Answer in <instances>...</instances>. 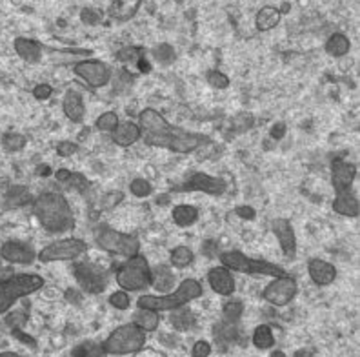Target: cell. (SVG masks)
I'll use <instances>...</instances> for the list:
<instances>
[{
	"label": "cell",
	"mask_w": 360,
	"mask_h": 357,
	"mask_svg": "<svg viewBox=\"0 0 360 357\" xmlns=\"http://www.w3.org/2000/svg\"><path fill=\"white\" fill-rule=\"evenodd\" d=\"M139 123H141L139 126H141L144 142L155 146V148H166L175 154H191L198 146L207 142L204 135L176 128V126L166 123L162 115L153 108H146L144 111H141Z\"/></svg>",
	"instance_id": "1"
},
{
	"label": "cell",
	"mask_w": 360,
	"mask_h": 357,
	"mask_svg": "<svg viewBox=\"0 0 360 357\" xmlns=\"http://www.w3.org/2000/svg\"><path fill=\"white\" fill-rule=\"evenodd\" d=\"M40 226L49 234H66L75 226V215L68 199L57 192L42 194L33 204Z\"/></svg>",
	"instance_id": "2"
},
{
	"label": "cell",
	"mask_w": 360,
	"mask_h": 357,
	"mask_svg": "<svg viewBox=\"0 0 360 357\" xmlns=\"http://www.w3.org/2000/svg\"><path fill=\"white\" fill-rule=\"evenodd\" d=\"M202 296V284L197 279H184L173 292H167L162 296H142L136 304L139 308L153 310V312H172L182 308L191 301Z\"/></svg>",
	"instance_id": "3"
},
{
	"label": "cell",
	"mask_w": 360,
	"mask_h": 357,
	"mask_svg": "<svg viewBox=\"0 0 360 357\" xmlns=\"http://www.w3.org/2000/svg\"><path fill=\"white\" fill-rule=\"evenodd\" d=\"M44 287V277L37 274H15L0 279V313H6L18 299Z\"/></svg>",
	"instance_id": "4"
},
{
	"label": "cell",
	"mask_w": 360,
	"mask_h": 357,
	"mask_svg": "<svg viewBox=\"0 0 360 357\" xmlns=\"http://www.w3.org/2000/svg\"><path fill=\"white\" fill-rule=\"evenodd\" d=\"M146 344V332L136 327L135 322H126L115 328L102 343L108 356H129L139 353Z\"/></svg>",
	"instance_id": "5"
},
{
	"label": "cell",
	"mask_w": 360,
	"mask_h": 357,
	"mask_svg": "<svg viewBox=\"0 0 360 357\" xmlns=\"http://www.w3.org/2000/svg\"><path fill=\"white\" fill-rule=\"evenodd\" d=\"M117 282L124 292H141L150 287L151 266L148 265L144 256L135 253L117 270Z\"/></svg>",
	"instance_id": "6"
},
{
	"label": "cell",
	"mask_w": 360,
	"mask_h": 357,
	"mask_svg": "<svg viewBox=\"0 0 360 357\" xmlns=\"http://www.w3.org/2000/svg\"><path fill=\"white\" fill-rule=\"evenodd\" d=\"M220 263L228 270L233 272H240V274L248 275H271V277H281L285 275L284 270L277 265L266 263V261H257L251 257L244 256L242 251L231 250V251H222L220 253Z\"/></svg>",
	"instance_id": "7"
},
{
	"label": "cell",
	"mask_w": 360,
	"mask_h": 357,
	"mask_svg": "<svg viewBox=\"0 0 360 357\" xmlns=\"http://www.w3.org/2000/svg\"><path fill=\"white\" fill-rule=\"evenodd\" d=\"M95 241H97V244L102 250L108 251V253H115V256L131 257L135 253H139V250H141L139 239H135L133 235L122 234V232H117V230L110 228V226L105 225L97 228V232H95Z\"/></svg>",
	"instance_id": "8"
},
{
	"label": "cell",
	"mask_w": 360,
	"mask_h": 357,
	"mask_svg": "<svg viewBox=\"0 0 360 357\" xmlns=\"http://www.w3.org/2000/svg\"><path fill=\"white\" fill-rule=\"evenodd\" d=\"M88 244L84 243L82 239L71 237V239H62L57 243L48 244L46 248L37 253L40 263H55V261H71L86 253Z\"/></svg>",
	"instance_id": "9"
},
{
	"label": "cell",
	"mask_w": 360,
	"mask_h": 357,
	"mask_svg": "<svg viewBox=\"0 0 360 357\" xmlns=\"http://www.w3.org/2000/svg\"><path fill=\"white\" fill-rule=\"evenodd\" d=\"M75 272V279L79 282V287L88 294H102L108 288V274L97 265L91 263H79L73 268Z\"/></svg>",
	"instance_id": "10"
},
{
	"label": "cell",
	"mask_w": 360,
	"mask_h": 357,
	"mask_svg": "<svg viewBox=\"0 0 360 357\" xmlns=\"http://www.w3.org/2000/svg\"><path fill=\"white\" fill-rule=\"evenodd\" d=\"M297 292H299L297 281L290 275H281V277L273 279L268 287L264 288L262 297L273 306H285L293 301Z\"/></svg>",
	"instance_id": "11"
},
{
	"label": "cell",
	"mask_w": 360,
	"mask_h": 357,
	"mask_svg": "<svg viewBox=\"0 0 360 357\" xmlns=\"http://www.w3.org/2000/svg\"><path fill=\"white\" fill-rule=\"evenodd\" d=\"M75 75H79L84 82H88L93 88H102L111 80V70L105 62L97 58L79 62L75 66Z\"/></svg>",
	"instance_id": "12"
},
{
	"label": "cell",
	"mask_w": 360,
	"mask_h": 357,
	"mask_svg": "<svg viewBox=\"0 0 360 357\" xmlns=\"http://www.w3.org/2000/svg\"><path fill=\"white\" fill-rule=\"evenodd\" d=\"M184 190L189 192H204L210 195H222L226 192V182L219 177L207 175V173H193L182 186Z\"/></svg>",
	"instance_id": "13"
},
{
	"label": "cell",
	"mask_w": 360,
	"mask_h": 357,
	"mask_svg": "<svg viewBox=\"0 0 360 357\" xmlns=\"http://www.w3.org/2000/svg\"><path fill=\"white\" fill-rule=\"evenodd\" d=\"M0 257L11 265H31L37 259V251L20 241H8L0 248Z\"/></svg>",
	"instance_id": "14"
},
{
	"label": "cell",
	"mask_w": 360,
	"mask_h": 357,
	"mask_svg": "<svg viewBox=\"0 0 360 357\" xmlns=\"http://www.w3.org/2000/svg\"><path fill=\"white\" fill-rule=\"evenodd\" d=\"M271 232L277 237L278 244H281L282 251L288 257H293L297 251V235L288 219H273L271 220Z\"/></svg>",
	"instance_id": "15"
},
{
	"label": "cell",
	"mask_w": 360,
	"mask_h": 357,
	"mask_svg": "<svg viewBox=\"0 0 360 357\" xmlns=\"http://www.w3.org/2000/svg\"><path fill=\"white\" fill-rule=\"evenodd\" d=\"M207 282H210L211 290L217 292L219 296H231L235 292V277H233L231 270L226 266H215L207 272Z\"/></svg>",
	"instance_id": "16"
},
{
	"label": "cell",
	"mask_w": 360,
	"mask_h": 357,
	"mask_svg": "<svg viewBox=\"0 0 360 357\" xmlns=\"http://www.w3.org/2000/svg\"><path fill=\"white\" fill-rule=\"evenodd\" d=\"M356 177V166L344 161H335L333 164V186L337 194L353 190V181Z\"/></svg>",
	"instance_id": "17"
},
{
	"label": "cell",
	"mask_w": 360,
	"mask_h": 357,
	"mask_svg": "<svg viewBox=\"0 0 360 357\" xmlns=\"http://www.w3.org/2000/svg\"><path fill=\"white\" fill-rule=\"evenodd\" d=\"M308 274L315 284L319 287H328L337 279V268L331 263L322 259H311L308 263Z\"/></svg>",
	"instance_id": "18"
},
{
	"label": "cell",
	"mask_w": 360,
	"mask_h": 357,
	"mask_svg": "<svg viewBox=\"0 0 360 357\" xmlns=\"http://www.w3.org/2000/svg\"><path fill=\"white\" fill-rule=\"evenodd\" d=\"M333 210L340 215L346 217H356L360 213V203L359 195L355 190H347L342 194H337L333 201Z\"/></svg>",
	"instance_id": "19"
},
{
	"label": "cell",
	"mask_w": 360,
	"mask_h": 357,
	"mask_svg": "<svg viewBox=\"0 0 360 357\" xmlns=\"http://www.w3.org/2000/svg\"><path fill=\"white\" fill-rule=\"evenodd\" d=\"M62 108H64V113H66V117L71 120V123H82L84 120L86 108H84V99L79 92L70 89V92L64 95Z\"/></svg>",
	"instance_id": "20"
},
{
	"label": "cell",
	"mask_w": 360,
	"mask_h": 357,
	"mask_svg": "<svg viewBox=\"0 0 360 357\" xmlns=\"http://www.w3.org/2000/svg\"><path fill=\"white\" fill-rule=\"evenodd\" d=\"M113 135V141L119 146H131L135 144L139 139L142 137L141 126L136 123H131V120H126V123H119V126L111 132Z\"/></svg>",
	"instance_id": "21"
},
{
	"label": "cell",
	"mask_w": 360,
	"mask_h": 357,
	"mask_svg": "<svg viewBox=\"0 0 360 357\" xmlns=\"http://www.w3.org/2000/svg\"><path fill=\"white\" fill-rule=\"evenodd\" d=\"M150 287H153L155 290L160 292V294L172 292L173 287H175V274L172 272V268L164 265L151 268Z\"/></svg>",
	"instance_id": "22"
},
{
	"label": "cell",
	"mask_w": 360,
	"mask_h": 357,
	"mask_svg": "<svg viewBox=\"0 0 360 357\" xmlns=\"http://www.w3.org/2000/svg\"><path fill=\"white\" fill-rule=\"evenodd\" d=\"M15 51L22 61L30 62V64H37L42 57V49L37 42L30 39H17L15 40Z\"/></svg>",
	"instance_id": "23"
},
{
	"label": "cell",
	"mask_w": 360,
	"mask_h": 357,
	"mask_svg": "<svg viewBox=\"0 0 360 357\" xmlns=\"http://www.w3.org/2000/svg\"><path fill=\"white\" fill-rule=\"evenodd\" d=\"M133 322H135L136 327L141 328V330H144L146 334H148V332L157 330L160 318H158V312H153V310L139 308L135 313H133Z\"/></svg>",
	"instance_id": "24"
},
{
	"label": "cell",
	"mask_w": 360,
	"mask_h": 357,
	"mask_svg": "<svg viewBox=\"0 0 360 357\" xmlns=\"http://www.w3.org/2000/svg\"><path fill=\"white\" fill-rule=\"evenodd\" d=\"M169 321H172V327L176 328L179 332L191 330L195 327V315L191 310L188 308H176L172 310V315H169Z\"/></svg>",
	"instance_id": "25"
},
{
	"label": "cell",
	"mask_w": 360,
	"mask_h": 357,
	"mask_svg": "<svg viewBox=\"0 0 360 357\" xmlns=\"http://www.w3.org/2000/svg\"><path fill=\"white\" fill-rule=\"evenodd\" d=\"M253 344H255L259 350H269L275 346V334H273L271 327L269 325H260L253 332V337H251Z\"/></svg>",
	"instance_id": "26"
},
{
	"label": "cell",
	"mask_w": 360,
	"mask_h": 357,
	"mask_svg": "<svg viewBox=\"0 0 360 357\" xmlns=\"http://www.w3.org/2000/svg\"><path fill=\"white\" fill-rule=\"evenodd\" d=\"M104 346L97 341H82L71 350V357H105Z\"/></svg>",
	"instance_id": "27"
},
{
	"label": "cell",
	"mask_w": 360,
	"mask_h": 357,
	"mask_svg": "<svg viewBox=\"0 0 360 357\" xmlns=\"http://www.w3.org/2000/svg\"><path fill=\"white\" fill-rule=\"evenodd\" d=\"M198 219V210L195 206H189V204H180L173 210V220L176 225L186 228V226H191L195 220Z\"/></svg>",
	"instance_id": "28"
},
{
	"label": "cell",
	"mask_w": 360,
	"mask_h": 357,
	"mask_svg": "<svg viewBox=\"0 0 360 357\" xmlns=\"http://www.w3.org/2000/svg\"><path fill=\"white\" fill-rule=\"evenodd\" d=\"M326 51L333 57H342L349 51V40L342 33H335L333 37H330L328 44H326Z\"/></svg>",
	"instance_id": "29"
},
{
	"label": "cell",
	"mask_w": 360,
	"mask_h": 357,
	"mask_svg": "<svg viewBox=\"0 0 360 357\" xmlns=\"http://www.w3.org/2000/svg\"><path fill=\"white\" fill-rule=\"evenodd\" d=\"M278 18H281V15H278L277 9L264 8L262 11L257 15V27H259L260 31L271 30L273 26H277Z\"/></svg>",
	"instance_id": "30"
},
{
	"label": "cell",
	"mask_w": 360,
	"mask_h": 357,
	"mask_svg": "<svg viewBox=\"0 0 360 357\" xmlns=\"http://www.w3.org/2000/svg\"><path fill=\"white\" fill-rule=\"evenodd\" d=\"M242 313H244V304L240 301H228V303L222 306V315H224L226 322H233L237 325L240 321Z\"/></svg>",
	"instance_id": "31"
},
{
	"label": "cell",
	"mask_w": 360,
	"mask_h": 357,
	"mask_svg": "<svg viewBox=\"0 0 360 357\" xmlns=\"http://www.w3.org/2000/svg\"><path fill=\"white\" fill-rule=\"evenodd\" d=\"M193 263V251L189 250L188 246H176L172 251V265L175 268H186Z\"/></svg>",
	"instance_id": "32"
},
{
	"label": "cell",
	"mask_w": 360,
	"mask_h": 357,
	"mask_svg": "<svg viewBox=\"0 0 360 357\" xmlns=\"http://www.w3.org/2000/svg\"><path fill=\"white\" fill-rule=\"evenodd\" d=\"M119 115L113 113V111H105V113H102L97 119V128L101 130V132L111 133L117 126H119Z\"/></svg>",
	"instance_id": "33"
},
{
	"label": "cell",
	"mask_w": 360,
	"mask_h": 357,
	"mask_svg": "<svg viewBox=\"0 0 360 357\" xmlns=\"http://www.w3.org/2000/svg\"><path fill=\"white\" fill-rule=\"evenodd\" d=\"M2 146H4L8 151H20L26 146V137L20 135V133H6L2 137Z\"/></svg>",
	"instance_id": "34"
},
{
	"label": "cell",
	"mask_w": 360,
	"mask_h": 357,
	"mask_svg": "<svg viewBox=\"0 0 360 357\" xmlns=\"http://www.w3.org/2000/svg\"><path fill=\"white\" fill-rule=\"evenodd\" d=\"M110 304H111V306H113V308H117V310L129 308V304H131V301H129L128 292L120 290V292H115V294H111Z\"/></svg>",
	"instance_id": "35"
},
{
	"label": "cell",
	"mask_w": 360,
	"mask_h": 357,
	"mask_svg": "<svg viewBox=\"0 0 360 357\" xmlns=\"http://www.w3.org/2000/svg\"><path fill=\"white\" fill-rule=\"evenodd\" d=\"M129 190L136 197H148L151 194V184L146 179H135L131 182V186H129Z\"/></svg>",
	"instance_id": "36"
},
{
	"label": "cell",
	"mask_w": 360,
	"mask_h": 357,
	"mask_svg": "<svg viewBox=\"0 0 360 357\" xmlns=\"http://www.w3.org/2000/svg\"><path fill=\"white\" fill-rule=\"evenodd\" d=\"M207 82H210L213 88L224 89L228 88L229 79L224 75V73H220V71H210V73H207Z\"/></svg>",
	"instance_id": "37"
},
{
	"label": "cell",
	"mask_w": 360,
	"mask_h": 357,
	"mask_svg": "<svg viewBox=\"0 0 360 357\" xmlns=\"http://www.w3.org/2000/svg\"><path fill=\"white\" fill-rule=\"evenodd\" d=\"M26 313L22 310H17V312H9L8 318H6V322H8V327L15 328H20L24 327V322H26Z\"/></svg>",
	"instance_id": "38"
},
{
	"label": "cell",
	"mask_w": 360,
	"mask_h": 357,
	"mask_svg": "<svg viewBox=\"0 0 360 357\" xmlns=\"http://www.w3.org/2000/svg\"><path fill=\"white\" fill-rule=\"evenodd\" d=\"M153 55L160 64H169L175 58V54H173V49L169 46H160L158 49H155Z\"/></svg>",
	"instance_id": "39"
},
{
	"label": "cell",
	"mask_w": 360,
	"mask_h": 357,
	"mask_svg": "<svg viewBox=\"0 0 360 357\" xmlns=\"http://www.w3.org/2000/svg\"><path fill=\"white\" fill-rule=\"evenodd\" d=\"M66 184L73 186V188H77L79 192H86L88 190L89 182H88V179H86L84 175H80V173H71Z\"/></svg>",
	"instance_id": "40"
},
{
	"label": "cell",
	"mask_w": 360,
	"mask_h": 357,
	"mask_svg": "<svg viewBox=\"0 0 360 357\" xmlns=\"http://www.w3.org/2000/svg\"><path fill=\"white\" fill-rule=\"evenodd\" d=\"M211 344L207 341H197L191 349V357H210Z\"/></svg>",
	"instance_id": "41"
},
{
	"label": "cell",
	"mask_w": 360,
	"mask_h": 357,
	"mask_svg": "<svg viewBox=\"0 0 360 357\" xmlns=\"http://www.w3.org/2000/svg\"><path fill=\"white\" fill-rule=\"evenodd\" d=\"M124 195L120 192H111V194H105L104 199H102V208L104 210H110V208H115L117 204L122 201Z\"/></svg>",
	"instance_id": "42"
},
{
	"label": "cell",
	"mask_w": 360,
	"mask_h": 357,
	"mask_svg": "<svg viewBox=\"0 0 360 357\" xmlns=\"http://www.w3.org/2000/svg\"><path fill=\"white\" fill-rule=\"evenodd\" d=\"M79 150L77 148V144H73V142H60V144L57 146V154L60 155V157H70V155H73L75 151Z\"/></svg>",
	"instance_id": "43"
},
{
	"label": "cell",
	"mask_w": 360,
	"mask_h": 357,
	"mask_svg": "<svg viewBox=\"0 0 360 357\" xmlns=\"http://www.w3.org/2000/svg\"><path fill=\"white\" fill-rule=\"evenodd\" d=\"M51 93H53V89L49 84H39V86L33 89V95H35L37 99H40V101H46V99H48Z\"/></svg>",
	"instance_id": "44"
},
{
	"label": "cell",
	"mask_w": 360,
	"mask_h": 357,
	"mask_svg": "<svg viewBox=\"0 0 360 357\" xmlns=\"http://www.w3.org/2000/svg\"><path fill=\"white\" fill-rule=\"evenodd\" d=\"M269 133H271L273 139H282L285 135V124L284 123L273 124L271 130H269Z\"/></svg>",
	"instance_id": "45"
},
{
	"label": "cell",
	"mask_w": 360,
	"mask_h": 357,
	"mask_svg": "<svg viewBox=\"0 0 360 357\" xmlns=\"http://www.w3.org/2000/svg\"><path fill=\"white\" fill-rule=\"evenodd\" d=\"M237 213L242 219H253V217H255V210L251 206H238Z\"/></svg>",
	"instance_id": "46"
},
{
	"label": "cell",
	"mask_w": 360,
	"mask_h": 357,
	"mask_svg": "<svg viewBox=\"0 0 360 357\" xmlns=\"http://www.w3.org/2000/svg\"><path fill=\"white\" fill-rule=\"evenodd\" d=\"M70 175H71V172H68V170H64V168H62V170H57V173H55V177H57L58 182H68Z\"/></svg>",
	"instance_id": "47"
},
{
	"label": "cell",
	"mask_w": 360,
	"mask_h": 357,
	"mask_svg": "<svg viewBox=\"0 0 360 357\" xmlns=\"http://www.w3.org/2000/svg\"><path fill=\"white\" fill-rule=\"evenodd\" d=\"M295 357H313L311 352L308 350H299V352H295Z\"/></svg>",
	"instance_id": "48"
},
{
	"label": "cell",
	"mask_w": 360,
	"mask_h": 357,
	"mask_svg": "<svg viewBox=\"0 0 360 357\" xmlns=\"http://www.w3.org/2000/svg\"><path fill=\"white\" fill-rule=\"evenodd\" d=\"M0 357H20L15 352H0Z\"/></svg>",
	"instance_id": "49"
},
{
	"label": "cell",
	"mask_w": 360,
	"mask_h": 357,
	"mask_svg": "<svg viewBox=\"0 0 360 357\" xmlns=\"http://www.w3.org/2000/svg\"><path fill=\"white\" fill-rule=\"evenodd\" d=\"M271 357H285V353L282 350H275V352H271Z\"/></svg>",
	"instance_id": "50"
}]
</instances>
